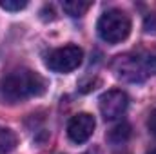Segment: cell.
I'll list each match as a JSON object with an SVG mask.
<instances>
[{"mask_svg":"<svg viewBox=\"0 0 156 154\" xmlns=\"http://www.w3.org/2000/svg\"><path fill=\"white\" fill-rule=\"evenodd\" d=\"M47 89V82L38 73L20 67L9 71L0 80V94L7 102H22L33 96L44 94Z\"/></svg>","mask_w":156,"mask_h":154,"instance_id":"6da1fadb","label":"cell"},{"mask_svg":"<svg viewBox=\"0 0 156 154\" xmlns=\"http://www.w3.org/2000/svg\"><path fill=\"white\" fill-rule=\"evenodd\" d=\"M98 35L107 44H120L131 33V18L122 9H109L98 20Z\"/></svg>","mask_w":156,"mask_h":154,"instance_id":"7a4b0ae2","label":"cell"},{"mask_svg":"<svg viewBox=\"0 0 156 154\" xmlns=\"http://www.w3.org/2000/svg\"><path fill=\"white\" fill-rule=\"evenodd\" d=\"M111 67L118 80L131 82V83L144 82L151 75V65H149L147 58H144L140 54H133V53L116 56Z\"/></svg>","mask_w":156,"mask_h":154,"instance_id":"3957f363","label":"cell"},{"mask_svg":"<svg viewBox=\"0 0 156 154\" xmlns=\"http://www.w3.org/2000/svg\"><path fill=\"white\" fill-rule=\"evenodd\" d=\"M83 51L78 45H64L45 56V65L55 73H71L82 64Z\"/></svg>","mask_w":156,"mask_h":154,"instance_id":"277c9868","label":"cell"},{"mask_svg":"<svg viewBox=\"0 0 156 154\" xmlns=\"http://www.w3.org/2000/svg\"><path fill=\"white\" fill-rule=\"evenodd\" d=\"M129 105V98L122 89H111L107 93H104L98 100V107L100 113L105 120H116L125 113Z\"/></svg>","mask_w":156,"mask_h":154,"instance_id":"5b68a950","label":"cell"},{"mask_svg":"<svg viewBox=\"0 0 156 154\" xmlns=\"http://www.w3.org/2000/svg\"><path fill=\"white\" fill-rule=\"evenodd\" d=\"M94 127H96L94 116L89 114V113H78L67 123V136L73 143H78V145L85 143L93 136Z\"/></svg>","mask_w":156,"mask_h":154,"instance_id":"8992f818","label":"cell"},{"mask_svg":"<svg viewBox=\"0 0 156 154\" xmlns=\"http://www.w3.org/2000/svg\"><path fill=\"white\" fill-rule=\"evenodd\" d=\"M131 134H133L131 125L125 123V121H122V123L115 125V127L107 132V142L113 143V145H122V143H125V142L131 138Z\"/></svg>","mask_w":156,"mask_h":154,"instance_id":"52a82bcc","label":"cell"},{"mask_svg":"<svg viewBox=\"0 0 156 154\" xmlns=\"http://www.w3.org/2000/svg\"><path fill=\"white\" fill-rule=\"evenodd\" d=\"M91 5H93V4L87 2V0H66V2H62V9H64L69 16H73V18L83 16V15L89 11Z\"/></svg>","mask_w":156,"mask_h":154,"instance_id":"ba28073f","label":"cell"},{"mask_svg":"<svg viewBox=\"0 0 156 154\" xmlns=\"http://www.w3.org/2000/svg\"><path fill=\"white\" fill-rule=\"evenodd\" d=\"M16 147V136L11 129L0 125V154H9Z\"/></svg>","mask_w":156,"mask_h":154,"instance_id":"9c48e42d","label":"cell"},{"mask_svg":"<svg viewBox=\"0 0 156 154\" xmlns=\"http://www.w3.org/2000/svg\"><path fill=\"white\" fill-rule=\"evenodd\" d=\"M0 7L5 11H20L27 7V2L26 0H0Z\"/></svg>","mask_w":156,"mask_h":154,"instance_id":"30bf717a","label":"cell"},{"mask_svg":"<svg viewBox=\"0 0 156 154\" xmlns=\"http://www.w3.org/2000/svg\"><path fill=\"white\" fill-rule=\"evenodd\" d=\"M144 29H145V33L156 35V13H151V15L145 16V20H144Z\"/></svg>","mask_w":156,"mask_h":154,"instance_id":"8fae6325","label":"cell"},{"mask_svg":"<svg viewBox=\"0 0 156 154\" xmlns=\"http://www.w3.org/2000/svg\"><path fill=\"white\" fill-rule=\"evenodd\" d=\"M147 129H149V132L156 138V109L151 111V114L147 118Z\"/></svg>","mask_w":156,"mask_h":154,"instance_id":"7c38bea8","label":"cell"},{"mask_svg":"<svg viewBox=\"0 0 156 154\" xmlns=\"http://www.w3.org/2000/svg\"><path fill=\"white\" fill-rule=\"evenodd\" d=\"M149 154H156V149H153V151H151V152H149Z\"/></svg>","mask_w":156,"mask_h":154,"instance_id":"4fadbf2b","label":"cell"},{"mask_svg":"<svg viewBox=\"0 0 156 154\" xmlns=\"http://www.w3.org/2000/svg\"><path fill=\"white\" fill-rule=\"evenodd\" d=\"M85 154H93V152H85ZM94 154H96V152H94Z\"/></svg>","mask_w":156,"mask_h":154,"instance_id":"5bb4252c","label":"cell"}]
</instances>
